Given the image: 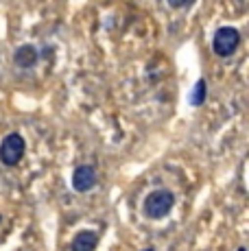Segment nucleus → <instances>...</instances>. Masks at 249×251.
Returning a JSON list of instances; mask_svg holds the SVG:
<instances>
[{
    "label": "nucleus",
    "instance_id": "obj_2",
    "mask_svg": "<svg viewBox=\"0 0 249 251\" xmlns=\"http://www.w3.org/2000/svg\"><path fill=\"white\" fill-rule=\"evenodd\" d=\"M238 44H241V33L234 26H221L214 33L212 50L217 52L219 57H229L238 48Z\"/></svg>",
    "mask_w": 249,
    "mask_h": 251
},
{
    "label": "nucleus",
    "instance_id": "obj_5",
    "mask_svg": "<svg viewBox=\"0 0 249 251\" xmlns=\"http://www.w3.org/2000/svg\"><path fill=\"white\" fill-rule=\"evenodd\" d=\"M99 245V234L97 231H90V229H83L73 238L70 243V251H94Z\"/></svg>",
    "mask_w": 249,
    "mask_h": 251
},
{
    "label": "nucleus",
    "instance_id": "obj_4",
    "mask_svg": "<svg viewBox=\"0 0 249 251\" xmlns=\"http://www.w3.org/2000/svg\"><path fill=\"white\" fill-rule=\"evenodd\" d=\"M97 186V171L88 164L83 166H76L73 173V188L76 192H88Z\"/></svg>",
    "mask_w": 249,
    "mask_h": 251
},
{
    "label": "nucleus",
    "instance_id": "obj_6",
    "mask_svg": "<svg viewBox=\"0 0 249 251\" xmlns=\"http://www.w3.org/2000/svg\"><path fill=\"white\" fill-rule=\"evenodd\" d=\"M13 61H16L20 68H31V66L37 64V48L31 44L20 46L16 50V55H13Z\"/></svg>",
    "mask_w": 249,
    "mask_h": 251
},
{
    "label": "nucleus",
    "instance_id": "obj_10",
    "mask_svg": "<svg viewBox=\"0 0 249 251\" xmlns=\"http://www.w3.org/2000/svg\"><path fill=\"white\" fill-rule=\"evenodd\" d=\"M238 251H247V249L245 247H238Z\"/></svg>",
    "mask_w": 249,
    "mask_h": 251
},
{
    "label": "nucleus",
    "instance_id": "obj_9",
    "mask_svg": "<svg viewBox=\"0 0 249 251\" xmlns=\"http://www.w3.org/2000/svg\"><path fill=\"white\" fill-rule=\"evenodd\" d=\"M142 251H155V249H153V247H147V249H142Z\"/></svg>",
    "mask_w": 249,
    "mask_h": 251
},
{
    "label": "nucleus",
    "instance_id": "obj_11",
    "mask_svg": "<svg viewBox=\"0 0 249 251\" xmlns=\"http://www.w3.org/2000/svg\"><path fill=\"white\" fill-rule=\"evenodd\" d=\"M0 221H2V219H0Z\"/></svg>",
    "mask_w": 249,
    "mask_h": 251
},
{
    "label": "nucleus",
    "instance_id": "obj_1",
    "mask_svg": "<svg viewBox=\"0 0 249 251\" xmlns=\"http://www.w3.org/2000/svg\"><path fill=\"white\" fill-rule=\"evenodd\" d=\"M175 205V195L166 188L162 190H153L145 197V203H142V212H145L147 219H162L166 216Z\"/></svg>",
    "mask_w": 249,
    "mask_h": 251
},
{
    "label": "nucleus",
    "instance_id": "obj_7",
    "mask_svg": "<svg viewBox=\"0 0 249 251\" xmlns=\"http://www.w3.org/2000/svg\"><path fill=\"white\" fill-rule=\"evenodd\" d=\"M203 100H205V81L199 79L197 81V88H195V92H193V100H190V103H193V105H201Z\"/></svg>",
    "mask_w": 249,
    "mask_h": 251
},
{
    "label": "nucleus",
    "instance_id": "obj_8",
    "mask_svg": "<svg viewBox=\"0 0 249 251\" xmlns=\"http://www.w3.org/2000/svg\"><path fill=\"white\" fill-rule=\"evenodd\" d=\"M195 0H169V4L173 9H184V7H190Z\"/></svg>",
    "mask_w": 249,
    "mask_h": 251
},
{
    "label": "nucleus",
    "instance_id": "obj_3",
    "mask_svg": "<svg viewBox=\"0 0 249 251\" xmlns=\"http://www.w3.org/2000/svg\"><path fill=\"white\" fill-rule=\"evenodd\" d=\"M25 149H26V144L20 133H9L0 142V162L4 166H16L22 160V155H25Z\"/></svg>",
    "mask_w": 249,
    "mask_h": 251
}]
</instances>
